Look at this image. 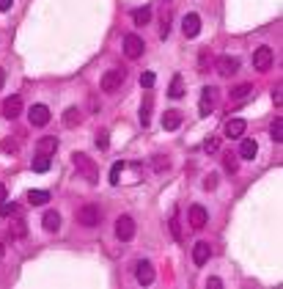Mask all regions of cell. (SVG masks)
Returning a JSON list of instances; mask_svg holds the SVG:
<instances>
[{"mask_svg": "<svg viewBox=\"0 0 283 289\" xmlns=\"http://www.w3.org/2000/svg\"><path fill=\"white\" fill-rule=\"evenodd\" d=\"M28 119H30L33 127H44V124L50 121V107L47 105H33L28 110Z\"/></svg>", "mask_w": 283, "mask_h": 289, "instance_id": "30bf717a", "label": "cell"}, {"mask_svg": "<svg viewBox=\"0 0 283 289\" xmlns=\"http://www.w3.org/2000/svg\"><path fill=\"white\" fill-rule=\"evenodd\" d=\"M140 124H143V127L152 124V102H149V99H146L143 107H140Z\"/></svg>", "mask_w": 283, "mask_h": 289, "instance_id": "f1b7e54d", "label": "cell"}, {"mask_svg": "<svg viewBox=\"0 0 283 289\" xmlns=\"http://www.w3.org/2000/svg\"><path fill=\"white\" fill-rule=\"evenodd\" d=\"M3 83H6V72L0 69V88H3Z\"/></svg>", "mask_w": 283, "mask_h": 289, "instance_id": "b9f144b4", "label": "cell"}, {"mask_svg": "<svg viewBox=\"0 0 283 289\" xmlns=\"http://www.w3.org/2000/svg\"><path fill=\"white\" fill-rule=\"evenodd\" d=\"M214 69H217V75H220V78H231L234 72H239V58L220 55L217 61H214Z\"/></svg>", "mask_w": 283, "mask_h": 289, "instance_id": "5b68a950", "label": "cell"}, {"mask_svg": "<svg viewBox=\"0 0 283 289\" xmlns=\"http://www.w3.org/2000/svg\"><path fill=\"white\" fill-rule=\"evenodd\" d=\"M272 61H275V53H272V47H256V53H253V66H256V72H267L269 66H272Z\"/></svg>", "mask_w": 283, "mask_h": 289, "instance_id": "277c9868", "label": "cell"}, {"mask_svg": "<svg viewBox=\"0 0 283 289\" xmlns=\"http://www.w3.org/2000/svg\"><path fill=\"white\" fill-rule=\"evenodd\" d=\"M214 97H217V88H212V85H206V88L201 91V116H209V113H212Z\"/></svg>", "mask_w": 283, "mask_h": 289, "instance_id": "9a60e30c", "label": "cell"}, {"mask_svg": "<svg viewBox=\"0 0 283 289\" xmlns=\"http://www.w3.org/2000/svg\"><path fill=\"white\" fill-rule=\"evenodd\" d=\"M171 232H173V240L181 242V223H179V212H173L171 218Z\"/></svg>", "mask_w": 283, "mask_h": 289, "instance_id": "4dcf8cb0", "label": "cell"}, {"mask_svg": "<svg viewBox=\"0 0 283 289\" xmlns=\"http://www.w3.org/2000/svg\"><path fill=\"white\" fill-rule=\"evenodd\" d=\"M217 149H220V138H217V135H209L206 141H204V152L212 155V152H217Z\"/></svg>", "mask_w": 283, "mask_h": 289, "instance_id": "1f68e13d", "label": "cell"}, {"mask_svg": "<svg viewBox=\"0 0 283 289\" xmlns=\"http://www.w3.org/2000/svg\"><path fill=\"white\" fill-rule=\"evenodd\" d=\"M154 168H157V171H165V168H171V160H165L162 155H157V157H154Z\"/></svg>", "mask_w": 283, "mask_h": 289, "instance_id": "d590c367", "label": "cell"}, {"mask_svg": "<svg viewBox=\"0 0 283 289\" xmlns=\"http://www.w3.org/2000/svg\"><path fill=\"white\" fill-rule=\"evenodd\" d=\"M179 124H181V110H165V116H162V127L176 130Z\"/></svg>", "mask_w": 283, "mask_h": 289, "instance_id": "ffe728a7", "label": "cell"}, {"mask_svg": "<svg viewBox=\"0 0 283 289\" xmlns=\"http://www.w3.org/2000/svg\"><path fill=\"white\" fill-rule=\"evenodd\" d=\"M187 220H190L193 229H204L206 220H209V215H206V210H204L201 204H193V207H190V212H187Z\"/></svg>", "mask_w": 283, "mask_h": 289, "instance_id": "ba28073f", "label": "cell"}, {"mask_svg": "<svg viewBox=\"0 0 283 289\" xmlns=\"http://www.w3.org/2000/svg\"><path fill=\"white\" fill-rule=\"evenodd\" d=\"M8 234H11L14 240H22V237L28 234V226H25V220H14V223L8 226Z\"/></svg>", "mask_w": 283, "mask_h": 289, "instance_id": "cb8c5ba5", "label": "cell"}, {"mask_svg": "<svg viewBox=\"0 0 283 289\" xmlns=\"http://www.w3.org/2000/svg\"><path fill=\"white\" fill-rule=\"evenodd\" d=\"M72 160H75L77 171H80V177H83L85 182H88V184H97V179H99V168L88 160V155H83V152H75V155H72Z\"/></svg>", "mask_w": 283, "mask_h": 289, "instance_id": "6da1fadb", "label": "cell"}, {"mask_svg": "<svg viewBox=\"0 0 283 289\" xmlns=\"http://www.w3.org/2000/svg\"><path fill=\"white\" fill-rule=\"evenodd\" d=\"M0 256H3V242H0Z\"/></svg>", "mask_w": 283, "mask_h": 289, "instance_id": "7bdbcfd3", "label": "cell"}, {"mask_svg": "<svg viewBox=\"0 0 283 289\" xmlns=\"http://www.w3.org/2000/svg\"><path fill=\"white\" fill-rule=\"evenodd\" d=\"M11 212H17V204H14V201H0V215H3V218H8Z\"/></svg>", "mask_w": 283, "mask_h": 289, "instance_id": "836d02e7", "label": "cell"}, {"mask_svg": "<svg viewBox=\"0 0 283 289\" xmlns=\"http://www.w3.org/2000/svg\"><path fill=\"white\" fill-rule=\"evenodd\" d=\"M206 287H209V289H220V287H223V281L217 278V275H212V278L206 281Z\"/></svg>", "mask_w": 283, "mask_h": 289, "instance_id": "f35d334b", "label": "cell"}, {"mask_svg": "<svg viewBox=\"0 0 283 289\" xmlns=\"http://www.w3.org/2000/svg\"><path fill=\"white\" fill-rule=\"evenodd\" d=\"M168 97H173V99L184 97V80H181V75H176V78L171 80V85H168Z\"/></svg>", "mask_w": 283, "mask_h": 289, "instance_id": "44dd1931", "label": "cell"}, {"mask_svg": "<svg viewBox=\"0 0 283 289\" xmlns=\"http://www.w3.org/2000/svg\"><path fill=\"white\" fill-rule=\"evenodd\" d=\"M20 113H22V97H20V94H14V97H6V102H3V116L11 121V119H17Z\"/></svg>", "mask_w": 283, "mask_h": 289, "instance_id": "9c48e42d", "label": "cell"}, {"mask_svg": "<svg viewBox=\"0 0 283 289\" xmlns=\"http://www.w3.org/2000/svg\"><path fill=\"white\" fill-rule=\"evenodd\" d=\"M36 152H39V155H44V157L55 155V152H58V138H55V135H44V138H39Z\"/></svg>", "mask_w": 283, "mask_h": 289, "instance_id": "4fadbf2b", "label": "cell"}, {"mask_svg": "<svg viewBox=\"0 0 283 289\" xmlns=\"http://www.w3.org/2000/svg\"><path fill=\"white\" fill-rule=\"evenodd\" d=\"M214 187H217V174H209L204 179V190H214Z\"/></svg>", "mask_w": 283, "mask_h": 289, "instance_id": "8d00e7d4", "label": "cell"}, {"mask_svg": "<svg viewBox=\"0 0 283 289\" xmlns=\"http://www.w3.org/2000/svg\"><path fill=\"white\" fill-rule=\"evenodd\" d=\"M121 171H124V162L118 160L116 165L110 168V182H113V184H118V182H121Z\"/></svg>", "mask_w": 283, "mask_h": 289, "instance_id": "d6a6232c", "label": "cell"}, {"mask_svg": "<svg viewBox=\"0 0 283 289\" xmlns=\"http://www.w3.org/2000/svg\"><path fill=\"white\" fill-rule=\"evenodd\" d=\"M116 237L121 242H129L132 237H135V220H132L129 215H121V218L116 220Z\"/></svg>", "mask_w": 283, "mask_h": 289, "instance_id": "8992f818", "label": "cell"}, {"mask_svg": "<svg viewBox=\"0 0 283 289\" xmlns=\"http://www.w3.org/2000/svg\"><path fill=\"white\" fill-rule=\"evenodd\" d=\"M245 127H248V124H245L242 119H231V121L226 124V135L231 138V141H234V138H242V132H245Z\"/></svg>", "mask_w": 283, "mask_h": 289, "instance_id": "d6986e66", "label": "cell"}, {"mask_svg": "<svg viewBox=\"0 0 283 289\" xmlns=\"http://www.w3.org/2000/svg\"><path fill=\"white\" fill-rule=\"evenodd\" d=\"M42 226H44V232H58V229H61V215H58L55 210L44 212V218H42Z\"/></svg>", "mask_w": 283, "mask_h": 289, "instance_id": "e0dca14e", "label": "cell"}, {"mask_svg": "<svg viewBox=\"0 0 283 289\" xmlns=\"http://www.w3.org/2000/svg\"><path fill=\"white\" fill-rule=\"evenodd\" d=\"M107 146H110V132H107V130H99L97 132V149L107 152Z\"/></svg>", "mask_w": 283, "mask_h": 289, "instance_id": "f546056e", "label": "cell"}, {"mask_svg": "<svg viewBox=\"0 0 283 289\" xmlns=\"http://www.w3.org/2000/svg\"><path fill=\"white\" fill-rule=\"evenodd\" d=\"M250 91H253V85H250V83H242V85H236V88H231V99H234V102H239V99H245Z\"/></svg>", "mask_w": 283, "mask_h": 289, "instance_id": "484cf974", "label": "cell"}, {"mask_svg": "<svg viewBox=\"0 0 283 289\" xmlns=\"http://www.w3.org/2000/svg\"><path fill=\"white\" fill-rule=\"evenodd\" d=\"M209 256H212V245H209V242H195V245H193V262L198 264V267L206 264Z\"/></svg>", "mask_w": 283, "mask_h": 289, "instance_id": "7c38bea8", "label": "cell"}, {"mask_svg": "<svg viewBox=\"0 0 283 289\" xmlns=\"http://www.w3.org/2000/svg\"><path fill=\"white\" fill-rule=\"evenodd\" d=\"M143 39H140V36H135V33H129V36H124V55L127 58H132V61H135V58H140L143 55Z\"/></svg>", "mask_w": 283, "mask_h": 289, "instance_id": "52a82bcc", "label": "cell"}, {"mask_svg": "<svg viewBox=\"0 0 283 289\" xmlns=\"http://www.w3.org/2000/svg\"><path fill=\"white\" fill-rule=\"evenodd\" d=\"M135 278H138V284H143V287L154 284V267H152V262H138V267H135Z\"/></svg>", "mask_w": 283, "mask_h": 289, "instance_id": "8fae6325", "label": "cell"}, {"mask_svg": "<svg viewBox=\"0 0 283 289\" xmlns=\"http://www.w3.org/2000/svg\"><path fill=\"white\" fill-rule=\"evenodd\" d=\"M124 83V69H110L102 75V91L104 94H116Z\"/></svg>", "mask_w": 283, "mask_h": 289, "instance_id": "3957f363", "label": "cell"}, {"mask_svg": "<svg viewBox=\"0 0 283 289\" xmlns=\"http://www.w3.org/2000/svg\"><path fill=\"white\" fill-rule=\"evenodd\" d=\"M6 196H8V190H6V184L0 182V201H6Z\"/></svg>", "mask_w": 283, "mask_h": 289, "instance_id": "60d3db41", "label": "cell"}, {"mask_svg": "<svg viewBox=\"0 0 283 289\" xmlns=\"http://www.w3.org/2000/svg\"><path fill=\"white\" fill-rule=\"evenodd\" d=\"M75 218H77V223H80V226H85V229H94V226L102 223V212H99L97 204H83L80 210H77Z\"/></svg>", "mask_w": 283, "mask_h": 289, "instance_id": "7a4b0ae2", "label": "cell"}, {"mask_svg": "<svg viewBox=\"0 0 283 289\" xmlns=\"http://www.w3.org/2000/svg\"><path fill=\"white\" fill-rule=\"evenodd\" d=\"M269 138H272V141H278V143L283 141V121H281V116L272 121V127H269Z\"/></svg>", "mask_w": 283, "mask_h": 289, "instance_id": "4316f807", "label": "cell"}, {"mask_svg": "<svg viewBox=\"0 0 283 289\" xmlns=\"http://www.w3.org/2000/svg\"><path fill=\"white\" fill-rule=\"evenodd\" d=\"M11 6H14V0H0V11H8Z\"/></svg>", "mask_w": 283, "mask_h": 289, "instance_id": "ab89813d", "label": "cell"}, {"mask_svg": "<svg viewBox=\"0 0 283 289\" xmlns=\"http://www.w3.org/2000/svg\"><path fill=\"white\" fill-rule=\"evenodd\" d=\"M181 30H184L187 39H195L201 33V17L198 14H187L184 22H181Z\"/></svg>", "mask_w": 283, "mask_h": 289, "instance_id": "5bb4252c", "label": "cell"}, {"mask_svg": "<svg viewBox=\"0 0 283 289\" xmlns=\"http://www.w3.org/2000/svg\"><path fill=\"white\" fill-rule=\"evenodd\" d=\"M223 165H226L228 174H236V171H239V160H236L234 152H226V155H223Z\"/></svg>", "mask_w": 283, "mask_h": 289, "instance_id": "d4e9b609", "label": "cell"}, {"mask_svg": "<svg viewBox=\"0 0 283 289\" xmlns=\"http://www.w3.org/2000/svg\"><path fill=\"white\" fill-rule=\"evenodd\" d=\"M154 80H157L154 78V72H143V75H140V85H143V88H152Z\"/></svg>", "mask_w": 283, "mask_h": 289, "instance_id": "e575fe53", "label": "cell"}, {"mask_svg": "<svg viewBox=\"0 0 283 289\" xmlns=\"http://www.w3.org/2000/svg\"><path fill=\"white\" fill-rule=\"evenodd\" d=\"M28 201L33 207H42V204H47V201H50V193L47 190H28Z\"/></svg>", "mask_w": 283, "mask_h": 289, "instance_id": "603a6c76", "label": "cell"}, {"mask_svg": "<svg viewBox=\"0 0 283 289\" xmlns=\"http://www.w3.org/2000/svg\"><path fill=\"white\" fill-rule=\"evenodd\" d=\"M256 155H258V143L253 141V138H245L239 146V155L236 157H245V160H256Z\"/></svg>", "mask_w": 283, "mask_h": 289, "instance_id": "2e32d148", "label": "cell"}, {"mask_svg": "<svg viewBox=\"0 0 283 289\" xmlns=\"http://www.w3.org/2000/svg\"><path fill=\"white\" fill-rule=\"evenodd\" d=\"M132 22H135L138 28H143V25H149V22H152V8H149V6H140V8H135V11H132Z\"/></svg>", "mask_w": 283, "mask_h": 289, "instance_id": "ac0fdd59", "label": "cell"}, {"mask_svg": "<svg viewBox=\"0 0 283 289\" xmlns=\"http://www.w3.org/2000/svg\"><path fill=\"white\" fill-rule=\"evenodd\" d=\"M30 168L36 171V174H44V171H50V157H44V155H39L33 162H30Z\"/></svg>", "mask_w": 283, "mask_h": 289, "instance_id": "83f0119b", "label": "cell"}, {"mask_svg": "<svg viewBox=\"0 0 283 289\" xmlns=\"http://www.w3.org/2000/svg\"><path fill=\"white\" fill-rule=\"evenodd\" d=\"M272 102H275V105L281 107V102H283V88H281V85H278L275 91H272Z\"/></svg>", "mask_w": 283, "mask_h": 289, "instance_id": "74e56055", "label": "cell"}, {"mask_svg": "<svg viewBox=\"0 0 283 289\" xmlns=\"http://www.w3.org/2000/svg\"><path fill=\"white\" fill-rule=\"evenodd\" d=\"M80 119H83V110H80V107H66V113H63V124H66V127H77Z\"/></svg>", "mask_w": 283, "mask_h": 289, "instance_id": "7402d4cb", "label": "cell"}]
</instances>
